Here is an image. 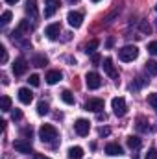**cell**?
I'll list each match as a JSON object with an SVG mask.
<instances>
[{
	"label": "cell",
	"mask_w": 157,
	"mask_h": 159,
	"mask_svg": "<svg viewBox=\"0 0 157 159\" xmlns=\"http://www.w3.org/2000/svg\"><path fill=\"white\" fill-rule=\"evenodd\" d=\"M61 78H63V74H61L59 70H50V72L46 74V78H44V80H46V83H48V85H54V83H57Z\"/></svg>",
	"instance_id": "obj_16"
},
{
	"label": "cell",
	"mask_w": 157,
	"mask_h": 159,
	"mask_svg": "<svg viewBox=\"0 0 157 159\" xmlns=\"http://www.w3.org/2000/svg\"><path fill=\"white\" fill-rule=\"evenodd\" d=\"M59 32H61V24H59V22H54V24H48V26H46L44 35H46L48 39L54 41L57 35H59Z\"/></svg>",
	"instance_id": "obj_11"
},
{
	"label": "cell",
	"mask_w": 157,
	"mask_h": 159,
	"mask_svg": "<svg viewBox=\"0 0 157 159\" xmlns=\"http://www.w3.org/2000/svg\"><path fill=\"white\" fill-rule=\"evenodd\" d=\"M67 20H69V24H70L72 28H79L81 22H83V15H81L79 11H69Z\"/></svg>",
	"instance_id": "obj_9"
},
{
	"label": "cell",
	"mask_w": 157,
	"mask_h": 159,
	"mask_svg": "<svg viewBox=\"0 0 157 159\" xmlns=\"http://www.w3.org/2000/svg\"><path fill=\"white\" fill-rule=\"evenodd\" d=\"M148 104H150V106L157 111V93H152V94L148 96Z\"/></svg>",
	"instance_id": "obj_26"
},
{
	"label": "cell",
	"mask_w": 157,
	"mask_h": 159,
	"mask_svg": "<svg viewBox=\"0 0 157 159\" xmlns=\"http://www.w3.org/2000/svg\"><path fill=\"white\" fill-rule=\"evenodd\" d=\"M144 69H146V72L150 76H157V61H154V59L152 61H146V67Z\"/></svg>",
	"instance_id": "obj_22"
},
{
	"label": "cell",
	"mask_w": 157,
	"mask_h": 159,
	"mask_svg": "<svg viewBox=\"0 0 157 159\" xmlns=\"http://www.w3.org/2000/svg\"><path fill=\"white\" fill-rule=\"evenodd\" d=\"M6 2H7V4H17L19 0H6Z\"/></svg>",
	"instance_id": "obj_38"
},
{
	"label": "cell",
	"mask_w": 157,
	"mask_h": 159,
	"mask_svg": "<svg viewBox=\"0 0 157 159\" xmlns=\"http://www.w3.org/2000/svg\"><path fill=\"white\" fill-rule=\"evenodd\" d=\"M0 20H2V24L6 26V24H7V22L11 20V11H4V13H2V19H0Z\"/></svg>",
	"instance_id": "obj_28"
},
{
	"label": "cell",
	"mask_w": 157,
	"mask_h": 159,
	"mask_svg": "<svg viewBox=\"0 0 157 159\" xmlns=\"http://www.w3.org/2000/svg\"><path fill=\"white\" fill-rule=\"evenodd\" d=\"M61 2L59 0H46V9H44V17H52L57 9H59Z\"/></svg>",
	"instance_id": "obj_12"
},
{
	"label": "cell",
	"mask_w": 157,
	"mask_h": 159,
	"mask_svg": "<svg viewBox=\"0 0 157 159\" xmlns=\"http://www.w3.org/2000/svg\"><path fill=\"white\" fill-rule=\"evenodd\" d=\"M85 109L87 111H92V113H100L104 109V100L102 98H89L85 102Z\"/></svg>",
	"instance_id": "obj_4"
},
{
	"label": "cell",
	"mask_w": 157,
	"mask_h": 159,
	"mask_svg": "<svg viewBox=\"0 0 157 159\" xmlns=\"http://www.w3.org/2000/svg\"><path fill=\"white\" fill-rule=\"evenodd\" d=\"M32 30H34V26L30 24V20H20V24L17 28V32H20V34H30Z\"/></svg>",
	"instance_id": "obj_20"
},
{
	"label": "cell",
	"mask_w": 157,
	"mask_h": 159,
	"mask_svg": "<svg viewBox=\"0 0 157 159\" xmlns=\"http://www.w3.org/2000/svg\"><path fill=\"white\" fill-rule=\"evenodd\" d=\"M118 57H120V61L129 63V61H133V59L139 57V48L135 44H126V46H122L118 50Z\"/></svg>",
	"instance_id": "obj_1"
},
{
	"label": "cell",
	"mask_w": 157,
	"mask_h": 159,
	"mask_svg": "<svg viewBox=\"0 0 157 159\" xmlns=\"http://www.w3.org/2000/svg\"><path fill=\"white\" fill-rule=\"evenodd\" d=\"M148 52H150L152 56H157V41H152V43L148 44Z\"/></svg>",
	"instance_id": "obj_29"
},
{
	"label": "cell",
	"mask_w": 157,
	"mask_h": 159,
	"mask_svg": "<svg viewBox=\"0 0 157 159\" xmlns=\"http://www.w3.org/2000/svg\"><path fill=\"white\" fill-rule=\"evenodd\" d=\"M37 113H39V115H46V113H48V104H46L44 100H41L39 102V106H37Z\"/></svg>",
	"instance_id": "obj_25"
},
{
	"label": "cell",
	"mask_w": 157,
	"mask_h": 159,
	"mask_svg": "<svg viewBox=\"0 0 157 159\" xmlns=\"http://www.w3.org/2000/svg\"><path fill=\"white\" fill-rule=\"evenodd\" d=\"M69 2H78V0H69Z\"/></svg>",
	"instance_id": "obj_40"
},
{
	"label": "cell",
	"mask_w": 157,
	"mask_h": 159,
	"mask_svg": "<svg viewBox=\"0 0 157 159\" xmlns=\"http://www.w3.org/2000/svg\"><path fill=\"white\" fill-rule=\"evenodd\" d=\"M61 100H63L67 106H72V104H74V94H72L69 89H65V91L61 93Z\"/></svg>",
	"instance_id": "obj_21"
},
{
	"label": "cell",
	"mask_w": 157,
	"mask_h": 159,
	"mask_svg": "<svg viewBox=\"0 0 157 159\" xmlns=\"http://www.w3.org/2000/svg\"><path fill=\"white\" fill-rule=\"evenodd\" d=\"M46 63H48V57H46L44 54H35L34 59H32V65H34V67H44Z\"/></svg>",
	"instance_id": "obj_17"
},
{
	"label": "cell",
	"mask_w": 157,
	"mask_h": 159,
	"mask_svg": "<svg viewBox=\"0 0 157 159\" xmlns=\"http://www.w3.org/2000/svg\"><path fill=\"white\" fill-rule=\"evenodd\" d=\"M102 67H104V70L115 80V81H118V72H117V69H115V65H113V59H111V57H105V59L102 61Z\"/></svg>",
	"instance_id": "obj_8"
},
{
	"label": "cell",
	"mask_w": 157,
	"mask_h": 159,
	"mask_svg": "<svg viewBox=\"0 0 157 159\" xmlns=\"http://www.w3.org/2000/svg\"><path fill=\"white\" fill-rule=\"evenodd\" d=\"M126 143H128V146H129L131 150H139V148H141V139H139L137 135H129Z\"/></svg>",
	"instance_id": "obj_18"
},
{
	"label": "cell",
	"mask_w": 157,
	"mask_h": 159,
	"mask_svg": "<svg viewBox=\"0 0 157 159\" xmlns=\"http://www.w3.org/2000/svg\"><path fill=\"white\" fill-rule=\"evenodd\" d=\"M98 133H100L102 137H107V135H109V128H100V131H98Z\"/></svg>",
	"instance_id": "obj_36"
},
{
	"label": "cell",
	"mask_w": 157,
	"mask_h": 159,
	"mask_svg": "<svg viewBox=\"0 0 157 159\" xmlns=\"http://www.w3.org/2000/svg\"><path fill=\"white\" fill-rule=\"evenodd\" d=\"M85 83H87L89 89H98V87L102 85V78H100L98 72H87V76H85Z\"/></svg>",
	"instance_id": "obj_6"
},
{
	"label": "cell",
	"mask_w": 157,
	"mask_h": 159,
	"mask_svg": "<svg viewBox=\"0 0 157 159\" xmlns=\"http://www.w3.org/2000/svg\"><path fill=\"white\" fill-rule=\"evenodd\" d=\"M148 80H144V78H137V83H135V89H139V87H142L144 83H146Z\"/></svg>",
	"instance_id": "obj_35"
},
{
	"label": "cell",
	"mask_w": 157,
	"mask_h": 159,
	"mask_svg": "<svg viewBox=\"0 0 157 159\" xmlns=\"http://www.w3.org/2000/svg\"><path fill=\"white\" fill-rule=\"evenodd\" d=\"M39 137L43 143H52L54 139H57V129L52 124H43L39 128Z\"/></svg>",
	"instance_id": "obj_2"
},
{
	"label": "cell",
	"mask_w": 157,
	"mask_h": 159,
	"mask_svg": "<svg viewBox=\"0 0 157 159\" xmlns=\"http://www.w3.org/2000/svg\"><path fill=\"white\" fill-rule=\"evenodd\" d=\"M28 81H30V85H34V87H37V85L41 83V78L37 76V74H32V76L28 78Z\"/></svg>",
	"instance_id": "obj_27"
},
{
	"label": "cell",
	"mask_w": 157,
	"mask_h": 159,
	"mask_svg": "<svg viewBox=\"0 0 157 159\" xmlns=\"http://www.w3.org/2000/svg\"><path fill=\"white\" fill-rule=\"evenodd\" d=\"M141 28H142V32H144V34H150V32H152L150 24H146V22H141Z\"/></svg>",
	"instance_id": "obj_34"
},
{
	"label": "cell",
	"mask_w": 157,
	"mask_h": 159,
	"mask_svg": "<svg viewBox=\"0 0 157 159\" xmlns=\"http://www.w3.org/2000/svg\"><path fill=\"white\" fill-rule=\"evenodd\" d=\"M74 129H76V133H78L79 137H85V135H89V131H91V122L85 120V119H78L76 124H74Z\"/></svg>",
	"instance_id": "obj_5"
},
{
	"label": "cell",
	"mask_w": 157,
	"mask_h": 159,
	"mask_svg": "<svg viewBox=\"0 0 157 159\" xmlns=\"http://www.w3.org/2000/svg\"><path fill=\"white\" fill-rule=\"evenodd\" d=\"M19 100H20L22 104H32V100H34V93H32L30 89L22 87V89H19Z\"/></svg>",
	"instance_id": "obj_13"
},
{
	"label": "cell",
	"mask_w": 157,
	"mask_h": 159,
	"mask_svg": "<svg viewBox=\"0 0 157 159\" xmlns=\"http://www.w3.org/2000/svg\"><path fill=\"white\" fill-rule=\"evenodd\" d=\"M98 44H100V43H98V39H92L89 44H87V46H85V52H87V54H92V52L98 48Z\"/></svg>",
	"instance_id": "obj_24"
},
{
	"label": "cell",
	"mask_w": 157,
	"mask_h": 159,
	"mask_svg": "<svg viewBox=\"0 0 157 159\" xmlns=\"http://www.w3.org/2000/svg\"><path fill=\"white\" fill-rule=\"evenodd\" d=\"M92 61H94V63H98V61H100V56H98V54H94V56H92Z\"/></svg>",
	"instance_id": "obj_37"
},
{
	"label": "cell",
	"mask_w": 157,
	"mask_h": 159,
	"mask_svg": "<svg viewBox=\"0 0 157 159\" xmlns=\"http://www.w3.org/2000/svg\"><path fill=\"white\" fill-rule=\"evenodd\" d=\"M35 159H50V157H44V156H35Z\"/></svg>",
	"instance_id": "obj_39"
},
{
	"label": "cell",
	"mask_w": 157,
	"mask_h": 159,
	"mask_svg": "<svg viewBox=\"0 0 157 159\" xmlns=\"http://www.w3.org/2000/svg\"><path fill=\"white\" fill-rule=\"evenodd\" d=\"M83 157V148L81 146H72L69 150V159H81Z\"/></svg>",
	"instance_id": "obj_19"
},
{
	"label": "cell",
	"mask_w": 157,
	"mask_h": 159,
	"mask_svg": "<svg viewBox=\"0 0 157 159\" xmlns=\"http://www.w3.org/2000/svg\"><path fill=\"white\" fill-rule=\"evenodd\" d=\"M11 119L13 120H20L22 119V111H20V109H13V111H11Z\"/></svg>",
	"instance_id": "obj_30"
},
{
	"label": "cell",
	"mask_w": 157,
	"mask_h": 159,
	"mask_svg": "<svg viewBox=\"0 0 157 159\" xmlns=\"http://www.w3.org/2000/svg\"><path fill=\"white\" fill-rule=\"evenodd\" d=\"M92 2H100V0H92Z\"/></svg>",
	"instance_id": "obj_41"
},
{
	"label": "cell",
	"mask_w": 157,
	"mask_h": 159,
	"mask_svg": "<svg viewBox=\"0 0 157 159\" xmlns=\"http://www.w3.org/2000/svg\"><path fill=\"white\" fill-rule=\"evenodd\" d=\"M144 159H157V150H155V148H150Z\"/></svg>",
	"instance_id": "obj_32"
},
{
	"label": "cell",
	"mask_w": 157,
	"mask_h": 159,
	"mask_svg": "<svg viewBox=\"0 0 157 159\" xmlns=\"http://www.w3.org/2000/svg\"><path fill=\"white\" fill-rule=\"evenodd\" d=\"M22 135H24V139H26V141H30V139H32V135H34L32 128H24V129H22Z\"/></svg>",
	"instance_id": "obj_31"
},
{
	"label": "cell",
	"mask_w": 157,
	"mask_h": 159,
	"mask_svg": "<svg viewBox=\"0 0 157 159\" xmlns=\"http://www.w3.org/2000/svg\"><path fill=\"white\" fill-rule=\"evenodd\" d=\"M0 54H2V63H6L7 61V50H6V46H0Z\"/></svg>",
	"instance_id": "obj_33"
},
{
	"label": "cell",
	"mask_w": 157,
	"mask_h": 159,
	"mask_svg": "<svg viewBox=\"0 0 157 159\" xmlns=\"http://www.w3.org/2000/svg\"><path fill=\"white\" fill-rule=\"evenodd\" d=\"M0 109H2V111H9V109H11V98H9V96H2V100H0Z\"/></svg>",
	"instance_id": "obj_23"
},
{
	"label": "cell",
	"mask_w": 157,
	"mask_h": 159,
	"mask_svg": "<svg viewBox=\"0 0 157 159\" xmlns=\"http://www.w3.org/2000/svg\"><path fill=\"white\" fill-rule=\"evenodd\" d=\"M26 69H28V63H26L24 57H17V59L13 61V74H15V76H22V74L26 72Z\"/></svg>",
	"instance_id": "obj_7"
},
{
	"label": "cell",
	"mask_w": 157,
	"mask_h": 159,
	"mask_svg": "<svg viewBox=\"0 0 157 159\" xmlns=\"http://www.w3.org/2000/svg\"><path fill=\"white\" fill-rule=\"evenodd\" d=\"M26 13L32 19L39 17V9H37V0H26Z\"/></svg>",
	"instance_id": "obj_14"
},
{
	"label": "cell",
	"mask_w": 157,
	"mask_h": 159,
	"mask_svg": "<svg viewBox=\"0 0 157 159\" xmlns=\"http://www.w3.org/2000/svg\"><path fill=\"white\" fill-rule=\"evenodd\" d=\"M111 106H113V113H115L117 117H124V115H126V111H128L126 100H124L122 96H117V98H113Z\"/></svg>",
	"instance_id": "obj_3"
},
{
	"label": "cell",
	"mask_w": 157,
	"mask_h": 159,
	"mask_svg": "<svg viewBox=\"0 0 157 159\" xmlns=\"http://www.w3.org/2000/svg\"><path fill=\"white\" fill-rule=\"evenodd\" d=\"M13 148H15L17 152H20V154H32V144H30V141H26V139L15 141V143H13Z\"/></svg>",
	"instance_id": "obj_10"
},
{
	"label": "cell",
	"mask_w": 157,
	"mask_h": 159,
	"mask_svg": "<svg viewBox=\"0 0 157 159\" xmlns=\"http://www.w3.org/2000/svg\"><path fill=\"white\" fill-rule=\"evenodd\" d=\"M122 152H124V150H122V146H120L118 143H109V144L105 146V154H107V156H113V157H115V156H122Z\"/></svg>",
	"instance_id": "obj_15"
}]
</instances>
